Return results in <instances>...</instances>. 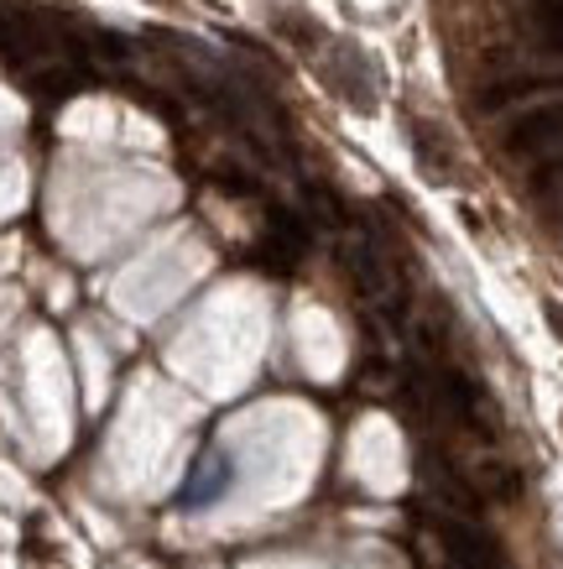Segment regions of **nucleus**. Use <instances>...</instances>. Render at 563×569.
Returning <instances> with one entry per match:
<instances>
[{
  "mask_svg": "<svg viewBox=\"0 0 563 569\" xmlns=\"http://www.w3.org/2000/svg\"><path fill=\"white\" fill-rule=\"evenodd\" d=\"M537 27H543V42L553 52H563V0H547L543 11H537Z\"/></svg>",
  "mask_w": 563,
  "mask_h": 569,
  "instance_id": "8",
  "label": "nucleus"
},
{
  "mask_svg": "<svg viewBox=\"0 0 563 569\" xmlns=\"http://www.w3.org/2000/svg\"><path fill=\"white\" fill-rule=\"evenodd\" d=\"M344 277L355 282L360 298H375V303H392V272H386V257L375 251L371 241H350L340 251Z\"/></svg>",
  "mask_w": 563,
  "mask_h": 569,
  "instance_id": "2",
  "label": "nucleus"
},
{
  "mask_svg": "<svg viewBox=\"0 0 563 569\" xmlns=\"http://www.w3.org/2000/svg\"><path fill=\"white\" fill-rule=\"evenodd\" d=\"M412 152H418L428 178H454V147L439 137V126H428V121L412 126Z\"/></svg>",
  "mask_w": 563,
  "mask_h": 569,
  "instance_id": "4",
  "label": "nucleus"
},
{
  "mask_svg": "<svg viewBox=\"0 0 563 569\" xmlns=\"http://www.w3.org/2000/svg\"><path fill=\"white\" fill-rule=\"evenodd\" d=\"M308 209H313V214H319V220H329V224H344V199L334 189H329V183H308Z\"/></svg>",
  "mask_w": 563,
  "mask_h": 569,
  "instance_id": "7",
  "label": "nucleus"
},
{
  "mask_svg": "<svg viewBox=\"0 0 563 569\" xmlns=\"http://www.w3.org/2000/svg\"><path fill=\"white\" fill-rule=\"evenodd\" d=\"M79 84H84V73H79V69H37L32 73V89H37V94H52V100L73 94Z\"/></svg>",
  "mask_w": 563,
  "mask_h": 569,
  "instance_id": "6",
  "label": "nucleus"
},
{
  "mask_svg": "<svg viewBox=\"0 0 563 569\" xmlns=\"http://www.w3.org/2000/svg\"><path fill=\"white\" fill-rule=\"evenodd\" d=\"M480 497H491V501H516L522 497V476H516L512 466H480V481H475Z\"/></svg>",
  "mask_w": 563,
  "mask_h": 569,
  "instance_id": "5",
  "label": "nucleus"
},
{
  "mask_svg": "<svg viewBox=\"0 0 563 569\" xmlns=\"http://www.w3.org/2000/svg\"><path fill=\"white\" fill-rule=\"evenodd\" d=\"M37 48H42L37 17H27V11L0 0V52H6V58H27V52H37Z\"/></svg>",
  "mask_w": 563,
  "mask_h": 569,
  "instance_id": "3",
  "label": "nucleus"
},
{
  "mask_svg": "<svg viewBox=\"0 0 563 569\" xmlns=\"http://www.w3.org/2000/svg\"><path fill=\"white\" fill-rule=\"evenodd\" d=\"M214 183H220V189L230 193V199H245V193H257V183H251L245 173L235 178V168H220V173H214Z\"/></svg>",
  "mask_w": 563,
  "mask_h": 569,
  "instance_id": "9",
  "label": "nucleus"
},
{
  "mask_svg": "<svg viewBox=\"0 0 563 569\" xmlns=\"http://www.w3.org/2000/svg\"><path fill=\"white\" fill-rule=\"evenodd\" d=\"M501 147L512 157H527V162H563V100L527 104L522 116H512Z\"/></svg>",
  "mask_w": 563,
  "mask_h": 569,
  "instance_id": "1",
  "label": "nucleus"
},
{
  "mask_svg": "<svg viewBox=\"0 0 563 569\" xmlns=\"http://www.w3.org/2000/svg\"><path fill=\"white\" fill-rule=\"evenodd\" d=\"M543 319H547V325H553V335H559V340H563V309H559V303H543Z\"/></svg>",
  "mask_w": 563,
  "mask_h": 569,
  "instance_id": "10",
  "label": "nucleus"
}]
</instances>
